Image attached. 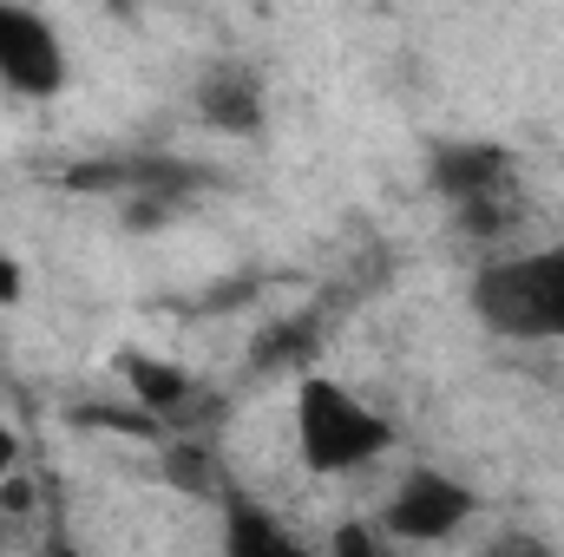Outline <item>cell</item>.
Here are the masks:
<instances>
[{"label": "cell", "mask_w": 564, "mask_h": 557, "mask_svg": "<svg viewBox=\"0 0 564 557\" xmlns=\"http://www.w3.org/2000/svg\"><path fill=\"white\" fill-rule=\"evenodd\" d=\"M295 439H302L308 472H355V466H368V459L388 452L394 426L381 414H368L341 381L308 374L302 394H295Z\"/></svg>", "instance_id": "6da1fadb"}, {"label": "cell", "mask_w": 564, "mask_h": 557, "mask_svg": "<svg viewBox=\"0 0 564 557\" xmlns=\"http://www.w3.org/2000/svg\"><path fill=\"white\" fill-rule=\"evenodd\" d=\"M473 308L486 315V328L519 335V341H564V243L519 256V263H492L473 282Z\"/></svg>", "instance_id": "7a4b0ae2"}, {"label": "cell", "mask_w": 564, "mask_h": 557, "mask_svg": "<svg viewBox=\"0 0 564 557\" xmlns=\"http://www.w3.org/2000/svg\"><path fill=\"white\" fill-rule=\"evenodd\" d=\"M466 518H473V492H466L459 479L433 472V466H414V472L394 485V499H388V518H381V525H388L394 538L426 545V538H453Z\"/></svg>", "instance_id": "3957f363"}, {"label": "cell", "mask_w": 564, "mask_h": 557, "mask_svg": "<svg viewBox=\"0 0 564 557\" xmlns=\"http://www.w3.org/2000/svg\"><path fill=\"white\" fill-rule=\"evenodd\" d=\"M0 79L26 99H53L66 86V53L53 26L26 7H0Z\"/></svg>", "instance_id": "277c9868"}, {"label": "cell", "mask_w": 564, "mask_h": 557, "mask_svg": "<svg viewBox=\"0 0 564 557\" xmlns=\"http://www.w3.org/2000/svg\"><path fill=\"white\" fill-rule=\"evenodd\" d=\"M433 184L459 204V210H486L492 190L506 184V151L499 144H446L433 157Z\"/></svg>", "instance_id": "5b68a950"}, {"label": "cell", "mask_w": 564, "mask_h": 557, "mask_svg": "<svg viewBox=\"0 0 564 557\" xmlns=\"http://www.w3.org/2000/svg\"><path fill=\"white\" fill-rule=\"evenodd\" d=\"M197 112L217 132H257L263 125V86H257V73L250 66H230V59L210 66L204 86H197Z\"/></svg>", "instance_id": "8992f818"}, {"label": "cell", "mask_w": 564, "mask_h": 557, "mask_svg": "<svg viewBox=\"0 0 564 557\" xmlns=\"http://www.w3.org/2000/svg\"><path fill=\"white\" fill-rule=\"evenodd\" d=\"M119 374L132 381V394H139V414H184V401H191V374L184 368H171V361H158V354H139V348H126L119 354Z\"/></svg>", "instance_id": "52a82bcc"}, {"label": "cell", "mask_w": 564, "mask_h": 557, "mask_svg": "<svg viewBox=\"0 0 564 557\" xmlns=\"http://www.w3.org/2000/svg\"><path fill=\"white\" fill-rule=\"evenodd\" d=\"M224 551L230 557H302V545L282 532L263 505L230 499V512H224Z\"/></svg>", "instance_id": "ba28073f"}, {"label": "cell", "mask_w": 564, "mask_h": 557, "mask_svg": "<svg viewBox=\"0 0 564 557\" xmlns=\"http://www.w3.org/2000/svg\"><path fill=\"white\" fill-rule=\"evenodd\" d=\"M328 557H394V551H388V538H381L375 525H335Z\"/></svg>", "instance_id": "9c48e42d"}, {"label": "cell", "mask_w": 564, "mask_h": 557, "mask_svg": "<svg viewBox=\"0 0 564 557\" xmlns=\"http://www.w3.org/2000/svg\"><path fill=\"white\" fill-rule=\"evenodd\" d=\"M257 361H263V368H270V361H308V328H270L263 348H257Z\"/></svg>", "instance_id": "30bf717a"}, {"label": "cell", "mask_w": 564, "mask_h": 557, "mask_svg": "<svg viewBox=\"0 0 564 557\" xmlns=\"http://www.w3.org/2000/svg\"><path fill=\"white\" fill-rule=\"evenodd\" d=\"M479 557H558V551H552L545 538H532V532H492Z\"/></svg>", "instance_id": "8fae6325"}, {"label": "cell", "mask_w": 564, "mask_h": 557, "mask_svg": "<svg viewBox=\"0 0 564 557\" xmlns=\"http://www.w3.org/2000/svg\"><path fill=\"white\" fill-rule=\"evenodd\" d=\"M7 302H20V263L0 250V308H7Z\"/></svg>", "instance_id": "7c38bea8"}, {"label": "cell", "mask_w": 564, "mask_h": 557, "mask_svg": "<svg viewBox=\"0 0 564 557\" xmlns=\"http://www.w3.org/2000/svg\"><path fill=\"white\" fill-rule=\"evenodd\" d=\"M13 452H20V446H13V433H7V426H0V485H7V479H13Z\"/></svg>", "instance_id": "4fadbf2b"}, {"label": "cell", "mask_w": 564, "mask_h": 557, "mask_svg": "<svg viewBox=\"0 0 564 557\" xmlns=\"http://www.w3.org/2000/svg\"><path fill=\"white\" fill-rule=\"evenodd\" d=\"M46 557H73V551H66V545H53V551H46Z\"/></svg>", "instance_id": "5bb4252c"}]
</instances>
